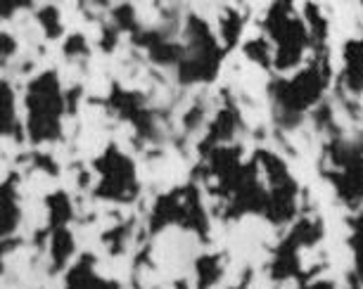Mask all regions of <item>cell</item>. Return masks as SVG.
<instances>
[{
    "label": "cell",
    "instance_id": "6da1fadb",
    "mask_svg": "<svg viewBox=\"0 0 363 289\" xmlns=\"http://www.w3.org/2000/svg\"><path fill=\"white\" fill-rule=\"evenodd\" d=\"M60 114H62V98H60L57 76H55V72H48L29 91V116H31L29 128L33 140L57 137Z\"/></svg>",
    "mask_w": 363,
    "mask_h": 289
},
{
    "label": "cell",
    "instance_id": "7a4b0ae2",
    "mask_svg": "<svg viewBox=\"0 0 363 289\" xmlns=\"http://www.w3.org/2000/svg\"><path fill=\"white\" fill-rule=\"evenodd\" d=\"M320 88H323V76H320V72L316 69H309V72L299 74V76H294L292 81H285V84H280V102L292 109V112H297V109H304L309 107L313 100L320 95Z\"/></svg>",
    "mask_w": 363,
    "mask_h": 289
},
{
    "label": "cell",
    "instance_id": "3957f363",
    "mask_svg": "<svg viewBox=\"0 0 363 289\" xmlns=\"http://www.w3.org/2000/svg\"><path fill=\"white\" fill-rule=\"evenodd\" d=\"M105 159L109 162V166L102 169V174L107 176L105 183H102V188H107L105 195L116 197V199H128L133 195V190H135L131 162L124 159V157L116 152V149H109Z\"/></svg>",
    "mask_w": 363,
    "mask_h": 289
},
{
    "label": "cell",
    "instance_id": "277c9868",
    "mask_svg": "<svg viewBox=\"0 0 363 289\" xmlns=\"http://www.w3.org/2000/svg\"><path fill=\"white\" fill-rule=\"evenodd\" d=\"M69 289H114V287L105 285L102 280L95 278L93 268L88 266V261H84V264L77 266L69 273Z\"/></svg>",
    "mask_w": 363,
    "mask_h": 289
},
{
    "label": "cell",
    "instance_id": "5b68a950",
    "mask_svg": "<svg viewBox=\"0 0 363 289\" xmlns=\"http://www.w3.org/2000/svg\"><path fill=\"white\" fill-rule=\"evenodd\" d=\"M74 249V242H72V235L69 232H57V237H55V244H52V251L57 254V261H65L67 254Z\"/></svg>",
    "mask_w": 363,
    "mask_h": 289
},
{
    "label": "cell",
    "instance_id": "8992f818",
    "mask_svg": "<svg viewBox=\"0 0 363 289\" xmlns=\"http://www.w3.org/2000/svg\"><path fill=\"white\" fill-rule=\"evenodd\" d=\"M311 289H333L330 285H316V287H311Z\"/></svg>",
    "mask_w": 363,
    "mask_h": 289
}]
</instances>
